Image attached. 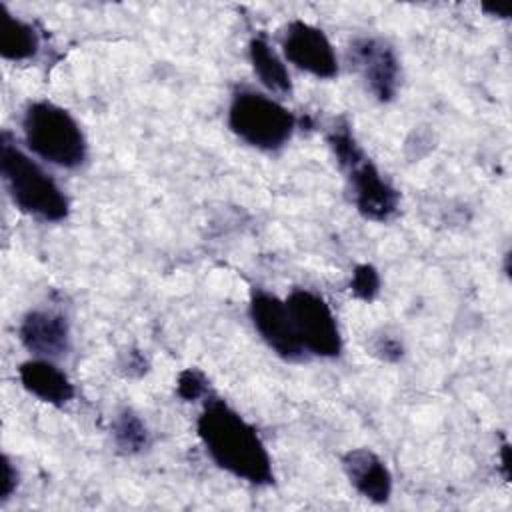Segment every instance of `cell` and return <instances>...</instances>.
Instances as JSON below:
<instances>
[{
  "label": "cell",
  "instance_id": "obj_1",
  "mask_svg": "<svg viewBox=\"0 0 512 512\" xmlns=\"http://www.w3.org/2000/svg\"><path fill=\"white\" fill-rule=\"evenodd\" d=\"M210 458L226 472L250 484L274 480L272 460L256 430L224 400H210L196 422Z\"/></svg>",
  "mask_w": 512,
  "mask_h": 512
},
{
  "label": "cell",
  "instance_id": "obj_2",
  "mask_svg": "<svg viewBox=\"0 0 512 512\" xmlns=\"http://www.w3.org/2000/svg\"><path fill=\"white\" fill-rule=\"evenodd\" d=\"M0 170L12 202L26 214L44 222H58L68 216V198L56 180L42 170L8 132L0 138Z\"/></svg>",
  "mask_w": 512,
  "mask_h": 512
},
{
  "label": "cell",
  "instance_id": "obj_3",
  "mask_svg": "<svg viewBox=\"0 0 512 512\" xmlns=\"http://www.w3.org/2000/svg\"><path fill=\"white\" fill-rule=\"evenodd\" d=\"M22 130L28 148L42 160L76 168L86 160V138L72 114L52 102H30L22 116Z\"/></svg>",
  "mask_w": 512,
  "mask_h": 512
},
{
  "label": "cell",
  "instance_id": "obj_4",
  "mask_svg": "<svg viewBox=\"0 0 512 512\" xmlns=\"http://www.w3.org/2000/svg\"><path fill=\"white\" fill-rule=\"evenodd\" d=\"M328 144L348 178L358 212L370 220H388L398 208V192L382 178L350 128L346 124L334 126L328 134Z\"/></svg>",
  "mask_w": 512,
  "mask_h": 512
},
{
  "label": "cell",
  "instance_id": "obj_5",
  "mask_svg": "<svg viewBox=\"0 0 512 512\" xmlns=\"http://www.w3.org/2000/svg\"><path fill=\"white\" fill-rule=\"evenodd\" d=\"M230 130L260 150L284 146L296 126L294 114L280 102L254 90H238L228 108Z\"/></svg>",
  "mask_w": 512,
  "mask_h": 512
},
{
  "label": "cell",
  "instance_id": "obj_6",
  "mask_svg": "<svg viewBox=\"0 0 512 512\" xmlns=\"http://www.w3.org/2000/svg\"><path fill=\"white\" fill-rule=\"evenodd\" d=\"M284 302L304 350L326 358L340 354V330L330 306L322 296L296 288Z\"/></svg>",
  "mask_w": 512,
  "mask_h": 512
},
{
  "label": "cell",
  "instance_id": "obj_7",
  "mask_svg": "<svg viewBox=\"0 0 512 512\" xmlns=\"http://www.w3.org/2000/svg\"><path fill=\"white\" fill-rule=\"evenodd\" d=\"M250 318L262 340L284 360H300L304 346L298 338L286 302L264 290H254L250 298Z\"/></svg>",
  "mask_w": 512,
  "mask_h": 512
},
{
  "label": "cell",
  "instance_id": "obj_8",
  "mask_svg": "<svg viewBox=\"0 0 512 512\" xmlns=\"http://www.w3.org/2000/svg\"><path fill=\"white\" fill-rule=\"evenodd\" d=\"M284 56L300 70L316 78H332L338 72L334 48L326 34L304 22L292 20L282 36Z\"/></svg>",
  "mask_w": 512,
  "mask_h": 512
},
{
  "label": "cell",
  "instance_id": "obj_9",
  "mask_svg": "<svg viewBox=\"0 0 512 512\" xmlns=\"http://www.w3.org/2000/svg\"><path fill=\"white\" fill-rule=\"evenodd\" d=\"M350 58L368 90L380 102H388L396 96L400 66L390 44L380 38H356L350 46Z\"/></svg>",
  "mask_w": 512,
  "mask_h": 512
},
{
  "label": "cell",
  "instance_id": "obj_10",
  "mask_svg": "<svg viewBox=\"0 0 512 512\" xmlns=\"http://www.w3.org/2000/svg\"><path fill=\"white\" fill-rule=\"evenodd\" d=\"M26 350L42 358H56L70 348V328L62 314L50 310H32L22 318L18 330Z\"/></svg>",
  "mask_w": 512,
  "mask_h": 512
},
{
  "label": "cell",
  "instance_id": "obj_11",
  "mask_svg": "<svg viewBox=\"0 0 512 512\" xmlns=\"http://www.w3.org/2000/svg\"><path fill=\"white\" fill-rule=\"evenodd\" d=\"M344 472L352 486L372 502H386L392 492V476L386 464L368 448H354L342 458Z\"/></svg>",
  "mask_w": 512,
  "mask_h": 512
},
{
  "label": "cell",
  "instance_id": "obj_12",
  "mask_svg": "<svg viewBox=\"0 0 512 512\" xmlns=\"http://www.w3.org/2000/svg\"><path fill=\"white\" fill-rule=\"evenodd\" d=\"M22 386L36 398L62 406L74 398V386L68 376L48 360H28L18 370Z\"/></svg>",
  "mask_w": 512,
  "mask_h": 512
},
{
  "label": "cell",
  "instance_id": "obj_13",
  "mask_svg": "<svg viewBox=\"0 0 512 512\" xmlns=\"http://www.w3.org/2000/svg\"><path fill=\"white\" fill-rule=\"evenodd\" d=\"M40 48V38L36 30L12 16L4 4H0V54L6 60H28Z\"/></svg>",
  "mask_w": 512,
  "mask_h": 512
},
{
  "label": "cell",
  "instance_id": "obj_14",
  "mask_svg": "<svg viewBox=\"0 0 512 512\" xmlns=\"http://www.w3.org/2000/svg\"><path fill=\"white\" fill-rule=\"evenodd\" d=\"M248 54H250V62L256 76L266 88L280 94H286L292 90V82L286 66L282 64V60L278 58V54L272 50V46L264 36H254L250 40Z\"/></svg>",
  "mask_w": 512,
  "mask_h": 512
},
{
  "label": "cell",
  "instance_id": "obj_15",
  "mask_svg": "<svg viewBox=\"0 0 512 512\" xmlns=\"http://www.w3.org/2000/svg\"><path fill=\"white\" fill-rule=\"evenodd\" d=\"M112 434H114L118 448H122L124 452L134 454L148 446L146 424L140 420L138 414H134L128 408H124L116 414V418L112 422Z\"/></svg>",
  "mask_w": 512,
  "mask_h": 512
},
{
  "label": "cell",
  "instance_id": "obj_16",
  "mask_svg": "<svg viewBox=\"0 0 512 512\" xmlns=\"http://www.w3.org/2000/svg\"><path fill=\"white\" fill-rule=\"evenodd\" d=\"M352 292L362 298V300H372L378 290H380V276L376 272L374 266L370 264H360L356 266L354 274H352V282H350Z\"/></svg>",
  "mask_w": 512,
  "mask_h": 512
},
{
  "label": "cell",
  "instance_id": "obj_17",
  "mask_svg": "<svg viewBox=\"0 0 512 512\" xmlns=\"http://www.w3.org/2000/svg\"><path fill=\"white\" fill-rule=\"evenodd\" d=\"M206 392V378L196 368H186L178 376V394L184 400H196Z\"/></svg>",
  "mask_w": 512,
  "mask_h": 512
},
{
  "label": "cell",
  "instance_id": "obj_18",
  "mask_svg": "<svg viewBox=\"0 0 512 512\" xmlns=\"http://www.w3.org/2000/svg\"><path fill=\"white\" fill-rule=\"evenodd\" d=\"M2 468H4V474H2V488H0V500H8L10 494L16 490V484H18V474H16V468L12 466V462L8 460V456L2 458Z\"/></svg>",
  "mask_w": 512,
  "mask_h": 512
},
{
  "label": "cell",
  "instance_id": "obj_19",
  "mask_svg": "<svg viewBox=\"0 0 512 512\" xmlns=\"http://www.w3.org/2000/svg\"><path fill=\"white\" fill-rule=\"evenodd\" d=\"M376 352L384 358V360H398L402 356V346L398 340L390 338V336H384L378 340L376 344Z\"/></svg>",
  "mask_w": 512,
  "mask_h": 512
},
{
  "label": "cell",
  "instance_id": "obj_20",
  "mask_svg": "<svg viewBox=\"0 0 512 512\" xmlns=\"http://www.w3.org/2000/svg\"><path fill=\"white\" fill-rule=\"evenodd\" d=\"M122 368H126L128 374H142V372L146 370V360L142 358L140 352L130 350V352L126 354V360H124Z\"/></svg>",
  "mask_w": 512,
  "mask_h": 512
}]
</instances>
